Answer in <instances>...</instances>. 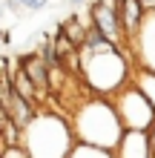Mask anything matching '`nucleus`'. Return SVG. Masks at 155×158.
Returning a JSON list of instances; mask_svg holds the SVG:
<instances>
[{
  "mask_svg": "<svg viewBox=\"0 0 155 158\" xmlns=\"http://www.w3.org/2000/svg\"><path fill=\"white\" fill-rule=\"evenodd\" d=\"M135 58L126 46H118L112 40L101 38L92 26L84 46H80V69L78 78L84 81V89L92 95L112 98L118 89H124L132 81Z\"/></svg>",
  "mask_w": 155,
  "mask_h": 158,
  "instance_id": "1",
  "label": "nucleus"
},
{
  "mask_svg": "<svg viewBox=\"0 0 155 158\" xmlns=\"http://www.w3.org/2000/svg\"><path fill=\"white\" fill-rule=\"evenodd\" d=\"M72 132H75L78 144H89V147H101V150H115L121 135L126 132L121 118L115 112L112 98L104 95H89L72 109Z\"/></svg>",
  "mask_w": 155,
  "mask_h": 158,
  "instance_id": "2",
  "label": "nucleus"
},
{
  "mask_svg": "<svg viewBox=\"0 0 155 158\" xmlns=\"http://www.w3.org/2000/svg\"><path fill=\"white\" fill-rule=\"evenodd\" d=\"M23 150L29 158H69L72 147H75V132L72 124L60 115L43 112L23 129Z\"/></svg>",
  "mask_w": 155,
  "mask_h": 158,
  "instance_id": "3",
  "label": "nucleus"
},
{
  "mask_svg": "<svg viewBox=\"0 0 155 158\" xmlns=\"http://www.w3.org/2000/svg\"><path fill=\"white\" fill-rule=\"evenodd\" d=\"M115 112L121 118L124 129H141V132H149L155 124V106L147 101V95L129 81L124 89H118L112 95Z\"/></svg>",
  "mask_w": 155,
  "mask_h": 158,
  "instance_id": "4",
  "label": "nucleus"
},
{
  "mask_svg": "<svg viewBox=\"0 0 155 158\" xmlns=\"http://www.w3.org/2000/svg\"><path fill=\"white\" fill-rule=\"evenodd\" d=\"M89 23L92 29L101 35V38L112 40L118 46H126V35H124V26H121V15L112 0H92L89 3ZM129 49V46H126Z\"/></svg>",
  "mask_w": 155,
  "mask_h": 158,
  "instance_id": "5",
  "label": "nucleus"
},
{
  "mask_svg": "<svg viewBox=\"0 0 155 158\" xmlns=\"http://www.w3.org/2000/svg\"><path fill=\"white\" fill-rule=\"evenodd\" d=\"M129 52L135 58V66H147L155 72V12L147 15L144 26L138 29V35L129 43Z\"/></svg>",
  "mask_w": 155,
  "mask_h": 158,
  "instance_id": "6",
  "label": "nucleus"
},
{
  "mask_svg": "<svg viewBox=\"0 0 155 158\" xmlns=\"http://www.w3.org/2000/svg\"><path fill=\"white\" fill-rule=\"evenodd\" d=\"M17 63H20V69L26 72V78L38 86L40 95L49 98L52 95V66L43 60V55L40 52H26V55L17 58Z\"/></svg>",
  "mask_w": 155,
  "mask_h": 158,
  "instance_id": "7",
  "label": "nucleus"
},
{
  "mask_svg": "<svg viewBox=\"0 0 155 158\" xmlns=\"http://www.w3.org/2000/svg\"><path fill=\"white\" fill-rule=\"evenodd\" d=\"M0 101L6 104V109H9V118H12L14 124L20 127V129H26V127H29L35 118H38V109H35V104H32V101L26 98V95H20V92H17V89L12 86V83L6 86V92H3V98H0Z\"/></svg>",
  "mask_w": 155,
  "mask_h": 158,
  "instance_id": "8",
  "label": "nucleus"
},
{
  "mask_svg": "<svg viewBox=\"0 0 155 158\" xmlns=\"http://www.w3.org/2000/svg\"><path fill=\"white\" fill-rule=\"evenodd\" d=\"M112 152H115V158H152L149 132H141V129H126Z\"/></svg>",
  "mask_w": 155,
  "mask_h": 158,
  "instance_id": "9",
  "label": "nucleus"
},
{
  "mask_svg": "<svg viewBox=\"0 0 155 158\" xmlns=\"http://www.w3.org/2000/svg\"><path fill=\"white\" fill-rule=\"evenodd\" d=\"M118 15H121V26H124V35H126V46L132 43V38L138 35V29L147 20V9H144L141 0H112Z\"/></svg>",
  "mask_w": 155,
  "mask_h": 158,
  "instance_id": "10",
  "label": "nucleus"
},
{
  "mask_svg": "<svg viewBox=\"0 0 155 158\" xmlns=\"http://www.w3.org/2000/svg\"><path fill=\"white\" fill-rule=\"evenodd\" d=\"M132 83L144 92V95H147V101L155 106V72L147 69V66H135V72H132Z\"/></svg>",
  "mask_w": 155,
  "mask_h": 158,
  "instance_id": "11",
  "label": "nucleus"
},
{
  "mask_svg": "<svg viewBox=\"0 0 155 158\" xmlns=\"http://www.w3.org/2000/svg\"><path fill=\"white\" fill-rule=\"evenodd\" d=\"M89 26H92V23H86V26H84V20H80L78 15H72V17H66V20L60 23V29L69 35V40H75L78 46H84L86 35H89Z\"/></svg>",
  "mask_w": 155,
  "mask_h": 158,
  "instance_id": "12",
  "label": "nucleus"
},
{
  "mask_svg": "<svg viewBox=\"0 0 155 158\" xmlns=\"http://www.w3.org/2000/svg\"><path fill=\"white\" fill-rule=\"evenodd\" d=\"M69 158H115L112 150H101V147H89V144H75Z\"/></svg>",
  "mask_w": 155,
  "mask_h": 158,
  "instance_id": "13",
  "label": "nucleus"
},
{
  "mask_svg": "<svg viewBox=\"0 0 155 158\" xmlns=\"http://www.w3.org/2000/svg\"><path fill=\"white\" fill-rule=\"evenodd\" d=\"M0 158H29V152L23 150V144H17V147H3Z\"/></svg>",
  "mask_w": 155,
  "mask_h": 158,
  "instance_id": "14",
  "label": "nucleus"
},
{
  "mask_svg": "<svg viewBox=\"0 0 155 158\" xmlns=\"http://www.w3.org/2000/svg\"><path fill=\"white\" fill-rule=\"evenodd\" d=\"M14 3H20L23 9H29V12H38V9L49 6V0H14Z\"/></svg>",
  "mask_w": 155,
  "mask_h": 158,
  "instance_id": "15",
  "label": "nucleus"
},
{
  "mask_svg": "<svg viewBox=\"0 0 155 158\" xmlns=\"http://www.w3.org/2000/svg\"><path fill=\"white\" fill-rule=\"evenodd\" d=\"M141 3H144V9H147V15L155 12V0H141Z\"/></svg>",
  "mask_w": 155,
  "mask_h": 158,
  "instance_id": "16",
  "label": "nucleus"
},
{
  "mask_svg": "<svg viewBox=\"0 0 155 158\" xmlns=\"http://www.w3.org/2000/svg\"><path fill=\"white\" fill-rule=\"evenodd\" d=\"M149 144H152V158H155V124H152V129H149Z\"/></svg>",
  "mask_w": 155,
  "mask_h": 158,
  "instance_id": "17",
  "label": "nucleus"
},
{
  "mask_svg": "<svg viewBox=\"0 0 155 158\" xmlns=\"http://www.w3.org/2000/svg\"><path fill=\"white\" fill-rule=\"evenodd\" d=\"M69 3H75V6H78V3H86V0H69Z\"/></svg>",
  "mask_w": 155,
  "mask_h": 158,
  "instance_id": "18",
  "label": "nucleus"
}]
</instances>
